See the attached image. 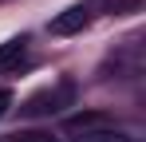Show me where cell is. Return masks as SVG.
<instances>
[{"mask_svg": "<svg viewBox=\"0 0 146 142\" xmlns=\"http://www.w3.org/2000/svg\"><path fill=\"white\" fill-rule=\"evenodd\" d=\"M24 55H28V36H12V40H4V44H0V71L20 67Z\"/></svg>", "mask_w": 146, "mask_h": 142, "instance_id": "3957f363", "label": "cell"}, {"mask_svg": "<svg viewBox=\"0 0 146 142\" xmlns=\"http://www.w3.org/2000/svg\"><path fill=\"white\" fill-rule=\"evenodd\" d=\"M8 142H55V138H48V134H12Z\"/></svg>", "mask_w": 146, "mask_h": 142, "instance_id": "8992f818", "label": "cell"}, {"mask_svg": "<svg viewBox=\"0 0 146 142\" xmlns=\"http://www.w3.org/2000/svg\"><path fill=\"white\" fill-rule=\"evenodd\" d=\"M71 142H130L122 130H115V126H95V130H83L79 138H71Z\"/></svg>", "mask_w": 146, "mask_h": 142, "instance_id": "277c9868", "label": "cell"}, {"mask_svg": "<svg viewBox=\"0 0 146 142\" xmlns=\"http://www.w3.org/2000/svg\"><path fill=\"white\" fill-rule=\"evenodd\" d=\"M67 126H71V130H95V126H107V118L103 115H71Z\"/></svg>", "mask_w": 146, "mask_h": 142, "instance_id": "5b68a950", "label": "cell"}, {"mask_svg": "<svg viewBox=\"0 0 146 142\" xmlns=\"http://www.w3.org/2000/svg\"><path fill=\"white\" fill-rule=\"evenodd\" d=\"M71 95H75L71 83H59V87H51V91H40V95H32L24 103V115H55L59 107L71 103Z\"/></svg>", "mask_w": 146, "mask_h": 142, "instance_id": "7a4b0ae2", "label": "cell"}, {"mask_svg": "<svg viewBox=\"0 0 146 142\" xmlns=\"http://www.w3.org/2000/svg\"><path fill=\"white\" fill-rule=\"evenodd\" d=\"M8 107H12V91H0V118L8 115Z\"/></svg>", "mask_w": 146, "mask_h": 142, "instance_id": "52a82bcc", "label": "cell"}, {"mask_svg": "<svg viewBox=\"0 0 146 142\" xmlns=\"http://www.w3.org/2000/svg\"><path fill=\"white\" fill-rule=\"evenodd\" d=\"M103 4H107V0H83V4L63 8V12L48 24V32H51V36H75V32H83L87 24L95 20V12L103 8Z\"/></svg>", "mask_w": 146, "mask_h": 142, "instance_id": "6da1fadb", "label": "cell"}]
</instances>
